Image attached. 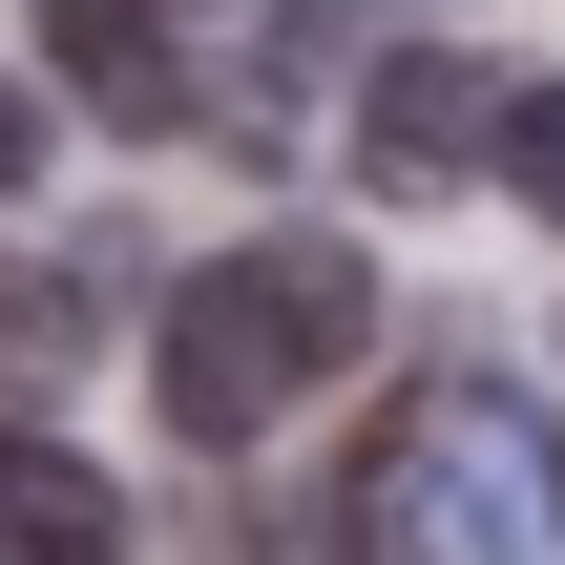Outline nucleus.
<instances>
[{"label": "nucleus", "instance_id": "nucleus-3", "mask_svg": "<svg viewBox=\"0 0 565 565\" xmlns=\"http://www.w3.org/2000/svg\"><path fill=\"white\" fill-rule=\"evenodd\" d=\"M147 377H168V440H210V461H252V440H273V398H294V356H273V315H252L231 273H168Z\"/></svg>", "mask_w": 565, "mask_h": 565}, {"label": "nucleus", "instance_id": "nucleus-7", "mask_svg": "<svg viewBox=\"0 0 565 565\" xmlns=\"http://www.w3.org/2000/svg\"><path fill=\"white\" fill-rule=\"evenodd\" d=\"M84 335H105L84 252H0V419H42V398L84 377Z\"/></svg>", "mask_w": 565, "mask_h": 565}, {"label": "nucleus", "instance_id": "nucleus-1", "mask_svg": "<svg viewBox=\"0 0 565 565\" xmlns=\"http://www.w3.org/2000/svg\"><path fill=\"white\" fill-rule=\"evenodd\" d=\"M565 482H524V419L503 398H419L377 440V565H545Z\"/></svg>", "mask_w": 565, "mask_h": 565}, {"label": "nucleus", "instance_id": "nucleus-6", "mask_svg": "<svg viewBox=\"0 0 565 565\" xmlns=\"http://www.w3.org/2000/svg\"><path fill=\"white\" fill-rule=\"evenodd\" d=\"M0 565H126V482L42 419H0Z\"/></svg>", "mask_w": 565, "mask_h": 565}, {"label": "nucleus", "instance_id": "nucleus-10", "mask_svg": "<svg viewBox=\"0 0 565 565\" xmlns=\"http://www.w3.org/2000/svg\"><path fill=\"white\" fill-rule=\"evenodd\" d=\"M545 482H565V461H545Z\"/></svg>", "mask_w": 565, "mask_h": 565}, {"label": "nucleus", "instance_id": "nucleus-9", "mask_svg": "<svg viewBox=\"0 0 565 565\" xmlns=\"http://www.w3.org/2000/svg\"><path fill=\"white\" fill-rule=\"evenodd\" d=\"M42 147H63V126H42V105H21V84H0V210H21V189H42Z\"/></svg>", "mask_w": 565, "mask_h": 565}, {"label": "nucleus", "instance_id": "nucleus-2", "mask_svg": "<svg viewBox=\"0 0 565 565\" xmlns=\"http://www.w3.org/2000/svg\"><path fill=\"white\" fill-rule=\"evenodd\" d=\"M461 168H503V63H440V42H398V63L356 84V189L440 210Z\"/></svg>", "mask_w": 565, "mask_h": 565}, {"label": "nucleus", "instance_id": "nucleus-5", "mask_svg": "<svg viewBox=\"0 0 565 565\" xmlns=\"http://www.w3.org/2000/svg\"><path fill=\"white\" fill-rule=\"evenodd\" d=\"M42 84H84L126 147H168V126H210V84L168 63V0H42Z\"/></svg>", "mask_w": 565, "mask_h": 565}, {"label": "nucleus", "instance_id": "nucleus-8", "mask_svg": "<svg viewBox=\"0 0 565 565\" xmlns=\"http://www.w3.org/2000/svg\"><path fill=\"white\" fill-rule=\"evenodd\" d=\"M503 189L565 231V84H503Z\"/></svg>", "mask_w": 565, "mask_h": 565}, {"label": "nucleus", "instance_id": "nucleus-4", "mask_svg": "<svg viewBox=\"0 0 565 565\" xmlns=\"http://www.w3.org/2000/svg\"><path fill=\"white\" fill-rule=\"evenodd\" d=\"M210 273H231V294L273 315V356H294V398L377 356V252H356V231H252V252H210Z\"/></svg>", "mask_w": 565, "mask_h": 565}]
</instances>
